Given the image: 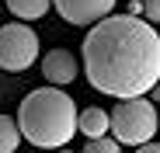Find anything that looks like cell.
I'll list each match as a JSON object with an SVG mask.
<instances>
[{"label":"cell","instance_id":"obj_12","mask_svg":"<svg viewBox=\"0 0 160 153\" xmlns=\"http://www.w3.org/2000/svg\"><path fill=\"white\" fill-rule=\"evenodd\" d=\"M136 153H160V143H146V146H136Z\"/></svg>","mask_w":160,"mask_h":153},{"label":"cell","instance_id":"obj_14","mask_svg":"<svg viewBox=\"0 0 160 153\" xmlns=\"http://www.w3.org/2000/svg\"><path fill=\"white\" fill-rule=\"evenodd\" d=\"M52 153H73V150H52Z\"/></svg>","mask_w":160,"mask_h":153},{"label":"cell","instance_id":"obj_3","mask_svg":"<svg viewBox=\"0 0 160 153\" xmlns=\"http://www.w3.org/2000/svg\"><path fill=\"white\" fill-rule=\"evenodd\" d=\"M112 115V132L118 146H146L153 143L157 129H160V115L153 108L150 97H132V101H118Z\"/></svg>","mask_w":160,"mask_h":153},{"label":"cell","instance_id":"obj_11","mask_svg":"<svg viewBox=\"0 0 160 153\" xmlns=\"http://www.w3.org/2000/svg\"><path fill=\"white\" fill-rule=\"evenodd\" d=\"M139 4H143V21L160 24V0H139Z\"/></svg>","mask_w":160,"mask_h":153},{"label":"cell","instance_id":"obj_15","mask_svg":"<svg viewBox=\"0 0 160 153\" xmlns=\"http://www.w3.org/2000/svg\"><path fill=\"white\" fill-rule=\"evenodd\" d=\"M0 11H4V0H0Z\"/></svg>","mask_w":160,"mask_h":153},{"label":"cell","instance_id":"obj_5","mask_svg":"<svg viewBox=\"0 0 160 153\" xmlns=\"http://www.w3.org/2000/svg\"><path fill=\"white\" fill-rule=\"evenodd\" d=\"M115 4L118 0H52V7L59 11V17L66 24H77V28H94L98 21L112 17L115 14Z\"/></svg>","mask_w":160,"mask_h":153},{"label":"cell","instance_id":"obj_7","mask_svg":"<svg viewBox=\"0 0 160 153\" xmlns=\"http://www.w3.org/2000/svg\"><path fill=\"white\" fill-rule=\"evenodd\" d=\"M77 132L80 136H87V139H104L112 132V115L98 108V105H87V108H80L77 115Z\"/></svg>","mask_w":160,"mask_h":153},{"label":"cell","instance_id":"obj_8","mask_svg":"<svg viewBox=\"0 0 160 153\" xmlns=\"http://www.w3.org/2000/svg\"><path fill=\"white\" fill-rule=\"evenodd\" d=\"M4 4L18 21H38L52 11V0H4Z\"/></svg>","mask_w":160,"mask_h":153},{"label":"cell","instance_id":"obj_1","mask_svg":"<svg viewBox=\"0 0 160 153\" xmlns=\"http://www.w3.org/2000/svg\"><path fill=\"white\" fill-rule=\"evenodd\" d=\"M80 52L91 87L115 101L146 97L160 84V32L143 17L112 14L98 21L87 28Z\"/></svg>","mask_w":160,"mask_h":153},{"label":"cell","instance_id":"obj_2","mask_svg":"<svg viewBox=\"0 0 160 153\" xmlns=\"http://www.w3.org/2000/svg\"><path fill=\"white\" fill-rule=\"evenodd\" d=\"M77 101L59 87H38L24 94L18 105V129L21 139H28L38 150H66V143L77 136Z\"/></svg>","mask_w":160,"mask_h":153},{"label":"cell","instance_id":"obj_4","mask_svg":"<svg viewBox=\"0 0 160 153\" xmlns=\"http://www.w3.org/2000/svg\"><path fill=\"white\" fill-rule=\"evenodd\" d=\"M38 35L32 24L24 21H11L0 24V70L4 73H24L32 63H38Z\"/></svg>","mask_w":160,"mask_h":153},{"label":"cell","instance_id":"obj_13","mask_svg":"<svg viewBox=\"0 0 160 153\" xmlns=\"http://www.w3.org/2000/svg\"><path fill=\"white\" fill-rule=\"evenodd\" d=\"M150 101H160V84H157V87L150 91Z\"/></svg>","mask_w":160,"mask_h":153},{"label":"cell","instance_id":"obj_6","mask_svg":"<svg viewBox=\"0 0 160 153\" xmlns=\"http://www.w3.org/2000/svg\"><path fill=\"white\" fill-rule=\"evenodd\" d=\"M42 76L49 80V87H66L80 76V63H77V56L70 49L56 45V49H49L42 56Z\"/></svg>","mask_w":160,"mask_h":153},{"label":"cell","instance_id":"obj_10","mask_svg":"<svg viewBox=\"0 0 160 153\" xmlns=\"http://www.w3.org/2000/svg\"><path fill=\"white\" fill-rule=\"evenodd\" d=\"M84 153H122V146H118L112 136H104V139H87Z\"/></svg>","mask_w":160,"mask_h":153},{"label":"cell","instance_id":"obj_9","mask_svg":"<svg viewBox=\"0 0 160 153\" xmlns=\"http://www.w3.org/2000/svg\"><path fill=\"white\" fill-rule=\"evenodd\" d=\"M18 146H21V129H18V118L0 115V153H14Z\"/></svg>","mask_w":160,"mask_h":153}]
</instances>
